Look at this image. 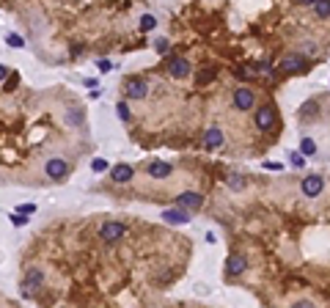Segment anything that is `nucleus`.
<instances>
[{
  "instance_id": "obj_1",
  "label": "nucleus",
  "mask_w": 330,
  "mask_h": 308,
  "mask_svg": "<svg viewBox=\"0 0 330 308\" xmlns=\"http://www.w3.org/2000/svg\"><path fill=\"white\" fill-rule=\"evenodd\" d=\"M127 237V226L119 220H108V223H102V229H99V240L105 242V245H116V242H121Z\"/></svg>"
},
{
  "instance_id": "obj_2",
  "label": "nucleus",
  "mask_w": 330,
  "mask_h": 308,
  "mask_svg": "<svg viewBox=\"0 0 330 308\" xmlns=\"http://www.w3.org/2000/svg\"><path fill=\"white\" fill-rule=\"evenodd\" d=\"M275 108L272 105H262V108H256V113H253V124H256V129H262V132H270L272 127H275Z\"/></svg>"
},
{
  "instance_id": "obj_3",
  "label": "nucleus",
  "mask_w": 330,
  "mask_h": 308,
  "mask_svg": "<svg viewBox=\"0 0 330 308\" xmlns=\"http://www.w3.org/2000/svg\"><path fill=\"white\" fill-rule=\"evenodd\" d=\"M231 105H234L237 110H251L256 105V94L248 86H239L237 91H234V96H231Z\"/></svg>"
},
{
  "instance_id": "obj_4",
  "label": "nucleus",
  "mask_w": 330,
  "mask_h": 308,
  "mask_svg": "<svg viewBox=\"0 0 330 308\" xmlns=\"http://www.w3.org/2000/svg\"><path fill=\"white\" fill-rule=\"evenodd\" d=\"M44 173L50 176V179L61 182L69 176V163L66 160H61V157H52V160H47V165H44Z\"/></svg>"
},
{
  "instance_id": "obj_5",
  "label": "nucleus",
  "mask_w": 330,
  "mask_h": 308,
  "mask_svg": "<svg viewBox=\"0 0 330 308\" xmlns=\"http://www.w3.org/2000/svg\"><path fill=\"white\" fill-rule=\"evenodd\" d=\"M300 190H303L305 198H316L322 190H325V179H322L319 173H308L303 179V185H300Z\"/></svg>"
},
{
  "instance_id": "obj_6",
  "label": "nucleus",
  "mask_w": 330,
  "mask_h": 308,
  "mask_svg": "<svg viewBox=\"0 0 330 308\" xmlns=\"http://www.w3.org/2000/svg\"><path fill=\"white\" fill-rule=\"evenodd\" d=\"M168 72H171V77H176V80H185V77L193 72V66H190V61L182 58V55H171V61H168Z\"/></svg>"
},
{
  "instance_id": "obj_7",
  "label": "nucleus",
  "mask_w": 330,
  "mask_h": 308,
  "mask_svg": "<svg viewBox=\"0 0 330 308\" xmlns=\"http://www.w3.org/2000/svg\"><path fill=\"white\" fill-rule=\"evenodd\" d=\"M42 283H44L42 270H31V273L25 275V281H22V294H25V297H33L36 292L42 289Z\"/></svg>"
},
{
  "instance_id": "obj_8",
  "label": "nucleus",
  "mask_w": 330,
  "mask_h": 308,
  "mask_svg": "<svg viewBox=\"0 0 330 308\" xmlns=\"http://www.w3.org/2000/svg\"><path fill=\"white\" fill-rule=\"evenodd\" d=\"M124 94H127V99H143L149 94V86H146V80H141V77H129L127 86H124Z\"/></svg>"
},
{
  "instance_id": "obj_9",
  "label": "nucleus",
  "mask_w": 330,
  "mask_h": 308,
  "mask_svg": "<svg viewBox=\"0 0 330 308\" xmlns=\"http://www.w3.org/2000/svg\"><path fill=\"white\" fill-rule=\"evenodd\" d=\"M220 146H223V129H220V127H209L206 132H204V149L215 152V149H220Z\"/></svg>"
},
{
  "instance_id": "obj_10",
  "label": "nucleus",
  "mask_w": 330,
  "mask_h": 308,
  "mask_svg": "<svg viewBox=\"0 0 330 308\" xmlns=\"http://www.w3.org/2000/svg\"><path fill=\"white\" fill-rule=\"evenodd\" d=\"M162 220L165 223H171V226H185V223H190V212L187 209H165L162 212Z\"/></svg>"
},
{
  "instance_id": "obj_11",
  "label": "nucleus",
  "mask_w": 330,
  "mask_h": 308,
  "mask_svg": "<svg viewBox=\"0 0 330 308\" xmlns=\"http://www.w3.org/2000/svg\"><path fill=\"white\" fill-rule=\"evenodd\" d=\"M201 204H204L201 193H193V190H190V193H182V196H179V206H182V209H187V212L201 209Z\"/></svg>"
},
{
  "instance_id": "obj_12",
  "label": "nucleus",
  "mask_w": 330,
  "mask_h": 308,
  "mask_svg": "<svg viewBox=\"0 0 330 308\" xmlns=\"http://www.w3.org/2000/svg\"><path fill=\"white\" fill-rule=\"evenodd\" d=\"M171 171H173V168H171L168 163H162V160H152L149 168H146V173H149L152 179H168Z\"/></svg>"
},
{
  "instance_id": "obj_13",
  "label": "nucleus",
  "mask_w": 330,
  "mask_h": 308,
  "mask_svg": "<svg viewBox=\"0 0 330 308\" xmlns=\"http://www.w3.org/2000/svg\"><path fill=\"white\" fill-rule=\"evenodd\" d=\"M303 63H305L303 55H286V58L281 61V72H283V75H295V72L303 69Z\"/></svg>"
},
{
  "instance_id": "obj_14",
  "label": "nucleus",
  "mask_w": 330,
  "mask_h": 308,
  "mask_svg": "<svg viewBox=\"0 0 330 308\" xmlns=\"http://www.w3.org/2000/svg\"><path fill=\"white\" fill-rule=\"evenodd\" d=\"M248 270V262L245 256H229V264H226V273L231 275V278H237V275H242Z\"/></svg>"
},
{
  "instance_id": "obj_15",
  "label": "nucleus",
  "mask_w": 330,
  "mask_h": 308,
  "mask_svg": "<svg viewBox=\"0 0 330 308\" xmlns=\"http://www.w3.org/2000/svg\"><path fill=\"white\" fill-rule=\"evenodd\" d=\"M132 173H135V171H132V165L124 163V165H116V168H113L110 179H113V182H129V179H132Z\"/></svg>"
},
{
  "instance_id": "obj_16",
  "label": "nucleus",
  "mask_w": 330,
  "mask_h": 308,
  "mask_svg": "<svg viewBox=\"0 0 330 308\" xmlns=\"http://www.w3.org/2000/svg\"><path fill=\"white\" fill-rule=\"evenodd\" d=\"M314 14L319 19H330V0H316L314 3Z\"/></svg>"
},
{
  "instance_id": "obj_17",
  "label": "nucleus",
  "mask_w": 330,
  "mask_h": 308,
  "mask_svg": "<svg viewBox=\"0 0 330 308\" xmlns=\"http://www.w3.org/2000/svg\"><path fill=\"white\" fill-rule=\"evenodd\" d=\"M212 80H215V69H201L198 77H195V86H206V83H212Z\"/></svg>"
},
{
  "instance_id": "obj_18",
  "label": "nucleus",
  "mask_w": 330,
  "mask_h": 308,
  "mask_svg": "<svg viewBox=\"0 0 330 308\" xmlns=\"http://www.w3.org/2000/svg\"><path fill=\"white\" fill-rule=\"evenodd\" d=\"M300 152H303L305 157H314V154H316V143H314V138H303V140H300Z\"/></svg>"
},
{
  "instance_id": "obj_19",
  "label": "nucleus",
  "mask_w": 330,
  "mask_h": 308,
  "mask_svg": "<svg viewBox=\"0 0 330 308\" xmlns=\"http://www.w3.org/2000/svg\"><path fill=\"white\" fill-rule=\"evenodd\" d=\"M154 28H157V19H154L152 14H143V17H141V31L149 33V31H154Z\"/></svg>"
},
{
  "instance_id": "obj_20",
  "label": "nucleus",
  "mask_w": 330,
  "mask_h": 308,
  "mask_svg": "<svg viewBox=\"0 0 330 308\" xmlns=\"http://www.w3.org/2000/svg\"><path fill=\"white\" fill-rule=\"evenodd\" d=\"M6 44H9V47H14V50H19V47H25V39H22V36H17V33H9V36H6Z\"/></svg>"
},
{
  "instance_id": "obj_21",
  "label": "nucleus",
  "mask_w": 330,
  "mask_h": 308,
  "mask_svg": "<svg viewBox=\"0 0 330 308\" xmlns=\"http://www.w3.org/2000/svg\"><path fill=\"white\" fill-rule=\"evenodd\" d=\"M289 160H292L295 168H303V165H305V154L303 152H292V154H289Z\"/></svg>"
},
{
  "instance_id": "obj_22",
  "label": "nucleus",
  "mask_w": 330,
  "mask_h": 308,
  "mask_svg": "<svg viewBox=\"0 0 330 308\" xmlns=\"http://www.w3.org/2000/svg\"><path fill=\"white\" fill-rule=\"evenodd\" d=\"M154 50L160 52V55H168V52H171V42H165V39H157V42H154Z\"/></svg>"
},
{
  "instance_id": "obj_23",
  "label": "nucleus",
  "mask_w": 330,
  "mask_h": 308,
  "mask_svg": "<svg viewBox=\"0 0 330 308\" xmlns=\"http://www.w3.org/2000/svg\"><path fill=\"white\" fill-rule=\"evenodd\" d=\"M116 116H119L121 121H129V108H127V102H119V105H116Z\"/></svg>"
},
{
  "instance_id": "obj_24",
  "label": "nucleus",
  "mask_w": 330,
  "mask_h": 308,
  "mask_svg": "<svg viewBox=\"0 0 330 308\" xmlns=\"http://www.w3.org/2000/svg\"><path fill=\"white\" fill-rule=\"evenodd\" d=\"M229 187H231V190H242V187H245V179H242V176H231V179H229Z\"/></svg>"
},
{
  "instance_id": "obj_25",
  "label": "nucleus",
  "mask_w": 330,
  "mask_h": 308,
  "mask_svg": "<svg viewBox=\"0 0 330 308\" xmlns=\"http://www.w3.org/2000/svg\"><path fill=\"white\" fill-rule=\"evenodd\" d=\"M91 168H94V171H96V173H102V171H108V163H105L102 157H96V160H94V163H91Z\"/></svg>"
},
{
  "instance_id": "obj_26",
  "label": "nucleus",
  "mask_w": 330,
  "mask_h": 308,
  "mask_svg": "<svg viewBox=\"0 0 330 308\" xmlns=\"http://www.w3.org/2000/svg\"><path fill=\"white\" fill-rule=\"evenodd\" d=\"M9 217H11V223H14V226H25V223H28V217L22 212H14V215H9Z\"/></svg>"
},
{
  "instance_id": "obj_27",
  "label": "nucleus",
  "mask_w": 330,
  "mask_h": 308,
  "mask_svg": "<svg viewBox=\"0 0 330 308\" xmlns=\"http://www.w3.org/2000/svg\"><path fill=\"white\" fill-rule=\"evenodd\" d=\"M17 212H22V215H33V212H36V204H22V206H17Z\"/></svg>"
},
{
  "instance_id": "obj_28",
  "label": "nucleus",
  "mask_w": 330,
  "mask_h": 308,
  "mask_svg": "<svg viewBox=\"0 0 330 308\" xmlns=\"http://www.w3.org/2000/svg\"><path fill=\"white\" fill-rule=\"evenodd\" d=\"M66 119H69V124H77V121L83 119V113H80V110H77V113H75V110H69V113H66Z\"/></svg>"
},
{
  "instance_id": "obj_29",
  "label": "nucleus",
  "mask_w": 330,
  "mask_h": 308,
  "mask_svg": "<svg viewBox=\"0 0 330 308\" xmlns=\"http://www.w3.org/2000/svg\"><path fill=\"white\" fill-rule=\"evenodd\" d=\"M96 66H99V72H102V75H105V72H110V69H113V63H110V61L105 58V61H99Z\"/></svg>"
},
{
  "instance_id": "obj_30",
  "label": "nucleus",
  "mask_w": 330,
  "mask_h": 308,
  "mask_svg": "<svg viewBox=\"0 0 330 308\" xmlns=\"http://www.w3.org/2000/svg\"><path fill=\"white\" fill-rule=\"evenodd\" d=\"M264 168H267V171H283V165L281 163H264Z\"/></svg>"
},
{
  "instance_id": "obj_31",
  "label": "nucleus",
  "mask_w": 330,
  "mask_h": 308,
  "mask_svg": "<svg viewBox=\"0 0 330 308\" xmlns=\"http://www.w3.org/2000/svg\"><path fill=\"white\" fill-rule=\"evenodd\" d=\"M6 77H9V69H6L3 63H0V80H6Z\"/></svg>"
},
{
  "instance_id": "obj_32",
  "label": "nucleus",
  "mask_w": 330,
  "mask_h": 308,
  "mask_svg": "<svg viewBox=\"0 0 330 308\" xmlns=\"http://www.w3.org/2000/svg\"><path fill=\"white\" fill-rule=\"evenodd\" d=\"M297 3H300V6H314L316 0H297Z\"/></svg>"
}]
</instances>
